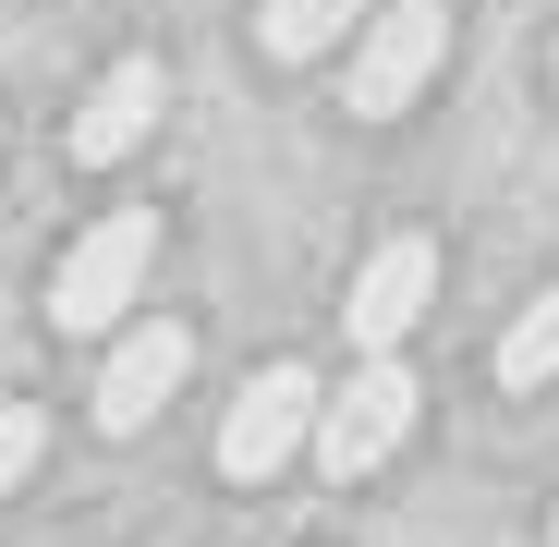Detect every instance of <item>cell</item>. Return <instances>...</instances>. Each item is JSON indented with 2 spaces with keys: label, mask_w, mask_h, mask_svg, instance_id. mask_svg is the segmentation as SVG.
Returning a JSON list of instances; mask_svg holds the SVG:
<instances>
[{
  "label": "cell",
  "mask_w": 559,
  "mask_h": 547,
  "mask_svg": "<svg viewBox=\"0 0 559 547\" xmlns=\"http://www.w3.org/2000/svg\"><path fill=\"white\" fill-rule=\"evenodd\" d=\"M450 61V0H390V13H365L353 25V85H341V110L353 122H402L426 85Z\"/></svg>",
  "instance_id": "6da1fadb"
},
{
  "label": "cell",
  "mask_w": 559,
  "mask_h": 547,
  "mask_svg": "<svg viewBox=\"0 0 559 547\" xmlns=\"http://www.w3.org/2000/svg\"><path fill=\"white\" fill-rule=\"evenodd\" d=\"M158 281V207H110L98 231H85L61 255V281H49V329H122Z\"/></svg>",
  "instance_id": "7a4b0ae2"
},
{
  "label": "cell",
  "mask_w": 559,
  "mask_h": 547,
  "mask_svg": "<svg viewBox=\"0 0 559 547\" xmlns=\"http://www.w3.org/2000/svg\"><path fill=\"white\" fill-rule=\"evenodd\" d=\"M414 402H426V390H414V365H402V353H365V365H353V390L317 402V463H329L341 487H353V475H378L390 450L414 438Z\"/></svg>",
  "instance_id": "3957f363"
},
{
  "label": "cell",
  "mask_w": 559,
  "mask_h": 547,
  "mask_svg": "<svg viewBox=\"0 0 559 547\" xmlns=\"http://www.w3.org/2000/svg\"><path fill=\"white\" fill-rule=\"evenodd\" d=\"M317 402H329V390L305 378V365H267V378L219 414V475H231V487H267V475L317 438Z\"/></svg>",
  "instance_id": "277c9868"
},
{
  "label": "cell",
  "mask_w": 559,
  "mask_h": 547,
  "mask_svg": "<svg viewBox=\"0 0 559 547\" xmlns=\"http://www.w3.org/2000/svg\"><path fill=\"white\" fill-rule=\"evenodd\" d=\"M426 305H438V243L426 231H390L378 255H365L353 267V353H402L414 329H426Z\"/></svg>",
  "instance_id": "5b68a950"
},
{
  "label": "cell",
  "mask_w": 559,
  "mask_h": 547,
  "mask_svg": "<svg viewBox=\"0 0 559 547\" xmlns=\"http://www.w3.org/2000/svg\"><path fill=\"white\" fill-rule=\"evenodd\" d=\"M182 365H195V329H182V317H134L110 341V365H98V426L110 438H146L158 402L182 390Z\"/></svg>",
  "instance_id": "8992f818"
},
{
  "label": "cell",
  "mask_w": 559,
  "mask_h": 547,
  "mask_svg": "<svg viewBox=\"0 0 559 547\" xmlns=\"http://www.w3.org/2000/svg\"><path fill=\"white\" fill-rule=\"evenodd\" d=\"M170 110V73L158 61H110L98 85H85V110H73V170H122Z\"/></svg>",
  "instance_id": "52a82bcc"
},
{
  "label": "cell",
  "mask_w": 559,
  "mask_h": 547,
  "mask_svg": "<svg viewBox=\"0 0 559 547\" xmlns=\"http://www.w3.org/2000/svg\"><path fill=\"white\" fill-rule=\"evenodd\" d=\"M365 25V0H255V49L267 61H317Z\"/></svg>",
  "instance_id": "ba28073f"
},
{
  "label": "cell",
  "mask_w": 559,
  "mask_h": 547,
  "mask_svg": "<svg viewBox=\"0 0 559 547\" xmlns=\"http://www.w3.org/2000/svg\"><path fill=\"white\" fill-rule=\"evenodd\" d=\"M547 378H559V281L499 329V390H547Z\"/></svg>",
  "instance_id": "9c48e42d"
},
{
  "label": "cell",
  "mask_w": 559,
  "mask_h": 547,
  "mask_svg": "<svg viewBox=\"0 0 559 547\" xmlns=\"http://www.w3.org/2000/svg\"><path fill=\"white\" fill-rule=\"evenodd\" d=\"M37 450H49V414H37V402H0V499L37 475Z\"/></svg>",
  "instance_id": "30bf717a"
},
{
  "label": "cell",
  "mask_w": 559,
  "mask_h": 547,
  "mask_svg": "<svg viewBox=\"0 0 559 547\" xmlns=\"http://www.w3.org/2000/svg\"><path fill=\"white\" fill-rule=\"evenodd\" d=\"M547 547H559V511H547Z\"/></svg>",
  "instance_id": "8fae6325"
}]
</instances>
